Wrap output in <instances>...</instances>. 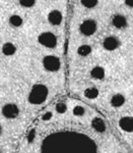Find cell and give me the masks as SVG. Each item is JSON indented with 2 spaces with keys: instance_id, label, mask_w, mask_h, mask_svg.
<instances>
[{
  "instance_id": "obj_1",
  "label": "cell",
  "mask_w": 133,
  "mask_h": 153,
  "mask_svg": "<svg viewBox=\"0 0 133 153\" xmlns=\"http://www.w3.org/2000/svg\"><path fill=\"white\" fill-rule=\"evenodd\" d=\"M42 153H98V148L87 135L65 131L47 137L42 144Z\"/></svg>"
},
{
  "instance_id": "obj_2",
  "label": "cell",
  "mask_w": 133,
  "mask_h": 153,
  "mask_svg": "<svg viewBox=\"0 0 133 153\" xmlns=\"http://www.w3.org/2000/svg\"><path fill=\"white\" fill-rule=\"evenodd\" d=\"M113 32L119 35H133V13L116 7L109 14L108 19Z\"/></svg>"
},
{
  "instance_id": "obj_3",
  "label": "cell",
  "mask_w": 133,
  "mask_h": 153,
  "mask_svg": "<svg viewBox=\"0 0 133 153\" xmlns=\"http://www.w3.org/2000/svg\"><path fill=\"white\" fill-rule=\"evenodd\" d=\"M49 94V90L47 86L43 84H37L34 85L33 88L31 89V92L29 94V101L32 104H42L44 102Z\"/></svg>"
},
{
  "instance_id": "obj_4",
  "label": "cell",
  "mask_w": 133,
  "mask_h": 153,
  "mask_svg": "<svg viewBox=\"0 0 133 153\" xmlns=\"http://www.w3.org/2000/svg\"><path fill=\"white\" fill-rule=\"evenodd\" d=\"M123 46V38L119 34H109L104 37L102 41V47L107 52H115L122 48Z\"/></svg>"
},
{
  "instance_id": "obj_5",
  "label": "cell",
  "mask_w": 133,
  "mask_h": 153,
  "mask_svg": "<svg viewBox=\"0 0 133 153\" xmlns=\"http://www.w3.org/2000/svg\"><path fill=\"white\" fill-rule=\"evenodd\" d=\"M98 30V22L96 19L87 18L80 22L78 25V31L82 36L92 37Z\"/></svg>"
},
{
  "instance_id": "obj_6",
  "label": "cell",
  "mask_w": 133,
  "mask_h": 153,
  "mask_svg": "<svg viewBox=\"0 0 133 153\" xmlns=\"http://www.w3.org/2000/svg\"><path fill=\"white\" fill-rule=\"evenodd\" d=\"M38 43L41 46L49 49H54L58 46V37L55 33L51 31H43L38 35Z\"/></svg>"
},
{
  "instance_id": "obj_7",
  "label": "cell",
  "mask_w": 133,
  "mask_h": 153,
  "mask_svg": "<svg viewBox=\"0 0 133 153\" xmlns=\"http://www.w3.org/2000/svg\"><path fill=\"white\" fill-rule=\"evenodd\" d=\"M42 63H43L44 68L50 73H56L61 68L60 58L56 55H53V54L46 55L42 60Z\"/></svg>"
},
{
  "instance_id": "obj_8",
  "label": "cell",
  "mask_w": 133,
  "mask_h": 153,
  "mask_svg": "<svg viewBox=\"0 0 133 153\" xmlns=\"http://www.w3.org/2000/svg\"><path fill=\"white\" fill-rule=\"evenodd\" d=\"M46 19H47V22L53 27L61 26L64 22L63 11L60 10L59 8H52L48 13H47Z\"/></svg>"
},
{
  "instance_id": "obj_9",
  "label": "cell",
  "mask_w": 133,
  "mask_h": 153,
  "mask_svg": "<svg viewBox=\"0 0 133 153\" xmlns=\"http://www.w3.org/2000/svg\"><path fill=\"white\" fill-rule=\"evenodd\" d=\"M2 115L6 118L12 120V118H15L18 117L19 114V108L18 106L14 103H7L2 107L1 109Z\"/></svg>"
},
{
  "instance_id": "obj_10",
  "label": "cell",
  "mask_w": 133,
  "mask_h": 153,
  "mask_svg": "<svg viewBox=\"0 0 133 153\" xmlns=\"http://www.w3.org/2000/svg\"><path fill=\"white\" fill-rule=\"evenodd\" d=\"M120 128L125 132H133V117H123L119 120Z\"/></svg>"
},
{
  "instance_id": "obj_11",
  "label": "cell",
  "mask_w": 133,
  "mask_h": 153,
  "mask_svg": "<svg viewBox=\"0 0 133 153\" xmlns=\"http://www.w3.org/2000/svg\"><path fill=\"white\" fill-rule=\"evenodd\" d=\"M90 76L95 80H103L106 76V70L102 65H96L90 70Z\"/></svg>"
},
{
  "instance_id": "obj_12",
  "label": "cell",
  "mask_w": 133,
  "mask_h": 153,
  "mask_svg": "<svg viewBox=\"0 0 133 153\" xmlns=\"http://www.w3.org/2000/svg\"><path fill=\"white\" fill-rule=\"evenodd\" d=\"M92 127L93 129L98 133H104L107 130V126L103 118L101 117H95L92 120Z\"/></svg>"
},
{
  "instance_id": "obj_13",
  "label": "cell",
  "mask_w": 133,
  "mask_h": 153,
  "mask_svg": "<svg viewBox=\"0 0 133 153\" xmlns=\"http://www.w3.org/2000/svg\"><path fill=\"white\" fill-rule=\"evenodd\" d=\"M102 3V0H79V4L83 8L93 10V9L98 8Z\"/></svg>"
},
{
  "instance_id": "obj_14",
  "label": "cell",
  "mask_w": 133,
  "mask_h": 153,
  "mask_svg": "<svg viewBox=\"0 0 133 153\" xmlns=\"http://www.w3.org/2000/svg\"><path fill=\"white\" fill-rule=\"evenodd\" d=\"M116 7L133 13V0H116Z\"/></svg>"
},
{
  "instance_id": "obj_15",
  "label": "cell",
  "mask_w": 133,
  "mask_h": 153,
  "mask_svg": "<svg viewBox=\"0 0 133 153\" xmlns=\"http://www.w3.org/2000/svg\"><path fill=\"white\" fill-rule=\"evenodd\" d=\"M93 52V48L88 44H81L77 48V54L81 57H87V56L90 55Z\"/></svg>"
},
{
  "instance_id": "obj_16",
  "label": "cell",
  "mask_w": 133,
  "mask_h": 153,
  "mask_svg": "<svg viewBox=\"0 0 133 153\" xmlns=\"http://www.w3.org/2000/svg\"><path fill=\"white\" fill-rule=\"evenodd\" d=\"M2 52L7 56L13 55V54L16 52L15 45H14L13 43H10V42H7V43L3 44V46H2Z\"/></svg>"
},
{
  "instance_id": "obj_17",
  "label": "cell",
  "mask_w": 133,
  "mask_h": 153,
  "mask_svg": "<svg viewBox=\"0 0 133 153\" xmlns=\"http://www.w3.org/2000/svg\"><path fill=\"white\" fill-rule=\"evenodd\" d=\"M125 103V97L122 94H115L111 98V104L114 107H121Z\"/></svg>"
},
{
  "instance_id": "obj_18",
  "label": "cell",
  "mask_w": 133,
  "mask_h": 153,
  "mask_svg": "<svg viewBox=\"0 0 133 153\" xmlns=\"http://www.w3.org/2000/svg\"><path fill=\"white\" fill-rule=\"evenodd\" d=\"M9 24L12 27H14V28H19V27L23 26L24 19L21 16H18V14H12L10 18H9Z\"/></svg>"
},
{
  "instance_id": "obj_19",
  "label": "cell",
  "mask_w": 133,
  "mask_h": 153,
  "mask_svg": "<svg viewBox=\"0 0 133 153\" xmlns=\"http://www.w3.org/2000/svg\"><path fill=\"white\" fill-rule=\"evenodd\" d=\"M85 96L88 99H96L98 96V90L96 87H90L87 88L85 91Z\"/></svg>"
},
{
  "instance_id": "obj_20",
  "label": "cell",
  "mask_w": 133,
  "mask_h": 153,
  "mask_svg": "<svg viewBox=\"0 0 133 153\" xmlns=\"http://www.w3.org/2000/svg\"><path fill=\"white\" fill-rule=\"evenodd\" d=\"M19 4L21 6L26 7V8H32L36 5L37 3V0H18Z\"/></svg>"
},
{
  "instance_id": "obj_21",
  "label": "cell",
  "mask_w": 133,
  "mask_h": 153,
  "mask_svg": "<svg viewBox=\"0 0 133 153\" xmlns=\"http://www.w3.org/2000/svg\"><path fill=\"white\" fill-rule=\"evenodd\" d=\"M73 114L76 115V117H82L83 114L85 113V109L83 106L81 105H76L73 107V110H72Z\"/></svg>"
},
{
  "instance_id": "obj_22",
  "label": "cell",
  "mask_w": 133,
  "mask_h": 153,
  "mask_svg": "<svg viewBox=\"0 0 133 153\" xmlns=\"http://www.w3.org/2000/svg\"><path fill=\"white\" fill-rule=\"evenodd\" d=\"M55 109L58 113H64V112H66V110H67V106H66L65 103L59 102L58 104H56Z\"/></svg>"
},
{
  "instance_id": "obj_23",
  "label": "cell",
  "mask_w": 133,
  "mask_h": 153,
  "mask_svg": "<svg viewBox=\"0 0 133 153\" xmlns=\"http://www.w3.org/2000/svg\"><path fill=\"white\" fill-rule=\"evenodd\" d=\"M52 117H53L52 112L48 111V112H45V113H44L43 117H42V120H50L51 118H52Z\"/></svg>"
},
{
  "instance_id": "obj_24",
  "label": "cell",
  "mask_w": 133,
  "mask_h": 153,
  "mask_svg": "<svg viewBox=\"0 0 133 153\" xmlns=\"http://www.w3.org/2000/svg\"><path fill=\"white\" fill-rule=\"evenodd\" d=\"M2 134V127H1V125H0V135Z\"/></svg>"
},
{
  "instance_id": "obj_25",
  "label": "cell",
  "mask_w": 133,
  "mask_h": 153,
  "mask_svg": "<svg viewBox=\"0 0 133 153\" xmlns=\"http://www.w3.org/2000/svg\"><path fill=\"white\" fill-rule=\"evenodd\" d=\"M0 153H2V152H1V151H0Z\"/></svg>"
},
{
  "instance_id": "obj_26",
  "label": "cell",
  "mask_w": 133,
  "mask_h": 153,
  "mask_svg": "<svg viewBox=\"0 0 133 153\" xmlns=\"http://www.w3.org/2000/svg\"><path fill=\"white\" fill-rule=\"evenodd\" d=\"M54 1H56V0H54Z\"/></svg>"
}]
</instances>
